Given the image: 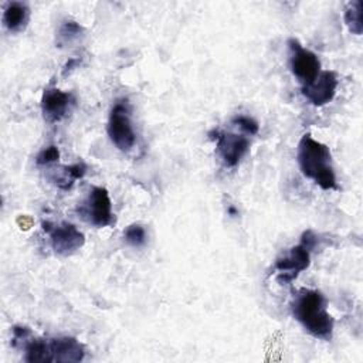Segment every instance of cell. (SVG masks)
I'll list each match as a JSON object with an SVG mask.
<instances>
[{"instance_id":"6da1fadb","label":"cell","mask_w":363,"mask_h":363,"mask_svg":"<svg viewBox=\"0 0 363 363\" xmlns=\"http://www.w3.org/2000/svg\"><path fill=\"white\" fill-rule=\"evenodd\" d=\"M291 311L294 318L313 337L330 340L333 335V318L328 312L326 299L322 292L301 288L292 299Z\"/></svg>"},{"instance_id":"7a4b0ae2","label":"cell","mask_w":363,"mask_h":363,"mask_svg":"<svg viewBox=\"0 0 363 363\" xmlns=\"http://www.w3.org/2000/svg\"><path fill=\"white\" fill-rule=\"evenodd\" d=\"M296 159L305 177L313 180L323 190H339L330 149L325 143L313 139L311 133H305L298 143Z\"/></svg>"},{"instance_id":"3957f363","label":"cell","mask_w":363,"mask_h":363,"mask_svg":"<svg viewBox=\"0 0 363 363\" xmlns=\"http://www.w3.org/2000/svg\"><path fill=\"white\" fill-rule=\"evenodd\" d=\"M318 242V237L313 231L306 230L301 235L299 244L289 248V251L279 257L275 261L274 269L278 272L277 281L279 284H288L294 281L302 271H305L311 264V251L315 248Z\"/></svg>"},{"instance_id":"277c9868","label":"cell","mask_w":363,"mask_h":363,"mask_svg":"<svg viewBox=\"0 0 363 363\" xmlns=\"http://www.w3.org/2000/svg\"><path fill=\"white\" fill-rule=\"evenodd\" d=\"M132 109L128 99H118L111 108L108 116L106 132L112 145L121 152H129L136 142V133L133 129Z\"/></svg>"},{"instance_id":"5b68a950","label":"cell","mask_w":363,"mask_h":363,"mask_svg":"<svg viewBox=\"0 0 363 363\" xmlns=\"http://www.w3.org/2000/svg\"><path fill=\"white\" fill-rule=\"evenodd\" d=\"M289 68L302 86L311 84L320 74V61L315 52L305 48L296 38L288 40Z\"/></svg>"},{"instance_id":"8992f818","label":"cell","mask_w":363,"mask_h":363,"mask_svg":"<svg viewBox=\"0 0 363 363\" xmlns=\"http://www.w3.org/2000/svg\"><path fill=\"white\" fill-rule=\"evenodd\" d=\"M43 230L50 235L51 248L58 255H71L85 244L84 234L71 223L52 224L51 221H44Z\"/></svg>"},{"instance_id":"52a82bcc","label":"cell","mask_w":363,"mask_h":363,"mask_svg":"<svg viewBox=\"0 0 363 363\" xmlns=\"http://www.w3.org/2000/svg\"><path fill=\"white\" fill-rule=\"evenodd\" d=\"M210 135L216 140L217 155L225 167L233 169L238 166L250 150V139L244 135L220 129L213 130Z\"/></svg>"},{"instance_id":"ba28073f","label":"cell","mask_w":363,"mask_h":363,"mask_svg":"<svg viewBox=\"0 0 363 363\" xmlns=\"http://www.w3.org/2000/svg\"><path fill=\"white\" fill-rule=\"evenodd\" d=\"M82 214L96 228H104L115 223L112 201L105 187L95 186L89 190V194L84 203Z\"/></svg>"},{"instance_id":"9c48e42d","label":"cell","mask_w":363,"mask_h":363,"mask_svg":"<svg viewBox=\"0 0 363 363\" xmlns=\"http://www.w3.org/2000/svg\"><path fill=\"white\" fill-rule=\"evenodd\" d=\"M337 84L339 81L333 71H320L315 81L301 88V92L313 106H323L335 98Z\"/></svg>"},{"instance_id":"30bf717a","label":"cell","mask_w":363,"mask_h":363,"mask_svg":"<svg viewBox=\"0 0 363 363\" xmlns=\"http://www.w3.org/2000/svg\"><path fill=\"white\" fill-rule=\"evenodd\" d=\"M75 99L72 94L58 88H48L41 96V112L48 123L60 122L67 116Z\"/></svg>"},{"instance_id":"8fae6325","label":"cell","mask_w":363,"mask_h":363,"mask_svg":"<svg viewBox=\"0 0 363 363\" xmlns=\"http://www.w3.org/2000/svg\"><path fill=\"white\" fill-rule=\"evenodd\" d=\"M50 360L57 363H78L85 357L84 345L72 336L48 339Z\"/></svg>"},{"instance_id":"7c38bea8","label":"cell","mask_w":363,"mask_h":363,"mask_svg":"<svg viewBox=\"0 0 363 363\" xmlns=\"http://www.w3.org/2000/svg\"><path fill=\"white\" fill-rule=\"evenodd\" d=\"M30 20V9L26 3L21 1H11L7 3L3 10V26L10 33H18L26 28Z\"/></svg>"},{"instance_id":"4fadbf2b","label":"cell","mask_w":363,"mask_h":363,"mask_svg":"<svg viewBox=\"0 0 363 363\" xmlns=\"http://www.w3.org/2000/svg\"><path fill=\"white\" fill-rule=\"evenodd\" d=\"M24 345V360L28 363H51L50 350H48V339L43 337H27L23 340Z\"/></svg>"},{"instance_id":"5bb4252c","label":"cell","mask_w":363,"mask_h":363,"mask_svg":"<svg viewBox=\"0 0 363 363\" xmlns=\"http://www.w3.org/2000/svg\"><path fill=\"white\" fill-rule=\"evenodd\" d=\"M84 37V28L74 20H64L57 30L58 47H72Z\"/></svg>"},{"instance_id":"9a60e30c","label":"cell","mask_w":363,"mask_h":363,"mask_svg":"<svg viewBox=\"0 0 363 363\" xmlns=\"http://www.w3.org/2000/svg\"><path fill=\"white\" fill-rule=\"evenodd\" d=\"M362 13H363V3L360 0H353L347 3L345 9V23L352 34L360 35L363 33V20H362Z\"/></svg>"},{"instance_id":"2e32d148","label":"cell","mask_w":363,"mask_h":363,"mask_svg":"<svg viewBox=\"0 0 363 363\" xmlns=\"http://www.w3.org/2000/svg\"><path fill=\"white\" fill-rule=\"evenodd\" d=\"M86 173V166L84 163H75L71 166H65L62 167V176L55 179V183L60 189L62 190H68L72 187V184L82 179Z\"/></svg>"},{"instance_id":"e0dca14e","label":"cell","mask_w":363,"mask_h":363,"mask_svg":"<svg viewBox=\"0 0 363 363\" xmlns=\"http://www.w3.org/2000/svg\"><path fill=\"white\" fill-rule=\"evenodd\" d=\"M123 238L125 241L135 247V248H140L146 244V240H147V235H146V230L142 224H130L126 227V230L123 231Z\"/></svg>"},{"instance_id":"ac0fdd59","label":"cell","mask_w":363,"mask_h":363,"mask_svg":"<svg viewBox=\"0 0 363 363\" xmlns=\"http://www.w3.org/2000/svg\"><path fill=\"white\" fill-rule=\"evenodd\" d=\"M231 123L237 128L241 129V132H244L245 135H257L259 130V125L258 122L247 115H237L235 118H233Z\"/></svg>"},{"instance_id":"d6986e66","label":"cell","mask_w":363,"mask_h":363,"mask_svg":"<svg viewBox=\"0 0 363 363\" xmlns=\"http://www.w3.org/2000/svg\"><path fill=\"white\" fill-rule=\"evenodd\" d=\"M60 159V150L55 145H50L47 147H44L35 157V163L38 166H47V164H51V163H55L58 162Z\"/></svg>"},{"instance_id":"ffe728a7","label":"cell","mask_w":363,"mask_h":363,"mask_svg":"<svg viewBox=\"0 0 363 363\" xmlns=\"http://www.w3.org/2000/svg\"><path fill=\"white\" fill-rule=\"evenodd\" d=\"M78 64H79V60H78V58H71V60L64 65V68H62V74H64V75H67V72L72 71Z\"/></svg>"}]
</instances>
